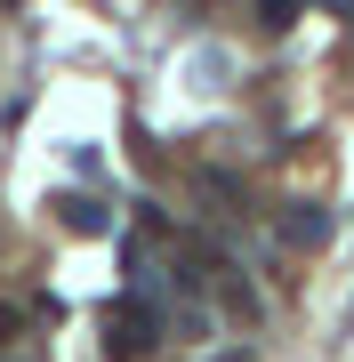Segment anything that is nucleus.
<instances>
[{
  "label": "nucleus",
  "mask_w": 354,
  "mask_h": 362,
  "mask_svg": "<svg viewBox=\"0 0 354 362\" xmlns=\"http://www.w3.org/2000/svg\"><path fill=\"white\" fill-rule=\"evenodd\" d=\"M153 338H161V314L145 306V298H113V306H105V354L113 362H145Z\"/></svg>",
  "instance_id": "f257e3e1"
},
{
  "label": "nucleus",
  "mask_w": 354,
  "mask_h": 362,
  "mask_svg": "<svg viewBox=\"0 0 354 362\" xmlns=\"http://www.w3.org/2000/svg\"><path fill=\"white\" fill-rule=\"evenodd\" d=\"M49 209L65 218V233H113V209H105V202H89V194H57Z\"/></svg>",
  "instance_id": "f03ea898"
},
{
  "label": "nucleus",
  "mask_w": 354,
  "mask_h": 362,
  "mask_svg": "<svg viewBox=\"0 0 354 362\" xmlns=\"http://www.w3.org/2000/svg\"><path fill=\"white\" fill-rule=\"evenodd\" d=\"M282 242H298V250H322V242H330V218H322L314 202H298V209L282 218Z\"/></svg>",
  "instance_id": "7ed1b4c3"
},
{
  "label": "nucleus",
  "mask_w": 354,
  "mask_h": 362,
  "mask_svg": "<svg viewBox=\"0 0 354 362\" xmlns=\"http://www.w3.org/2000/svg\"><path fill=\"white\" fill-rule=\"evenodd\" d=\"M258 25L266 33H290V25H298V0H258Z\"/></svg>",
  "instance_id": "20e7f679"
},
{
  "label": "nucleus",
  "mask_w": 354,
  "mask_h": 362,
  "mask_svg": "<svg viewBox=\"0 0 354 362\" xmlns=\"http://www.w3.org/2000/svg\"><path fill=\"white\" fill-rule=\"evenodd\" d=\"M25 330V306H0V338H16Z\"/></svg>",
  "instance_id": "39448f33"
},
{
  "label": "nucleus",
  "mask_w": 354,
  "mask_h": 362,
  "mask_svg": "<svg viewBox=\"0 0 354 362\" xmlns=\"http://www.w3.org/2000/svg\"><path fill=\"white\" fill-rule=\"evenodd\" d=\"M298 8H306V0H298ZM322 8H330V16H354V0H322Z\"/></svg>",
  "instance_id": "423d86ee"
}]
</instances>
